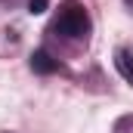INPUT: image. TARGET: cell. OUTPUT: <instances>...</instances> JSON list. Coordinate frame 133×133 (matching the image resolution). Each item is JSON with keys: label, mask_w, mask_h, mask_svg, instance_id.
<instances>
[{"label": "cell", "mask_w": 133, "mask_h": 133, "mask_svg": "<svg viewBox=\"0 0 133 133\" xmlns=\"http://www.w3.org/2000/svg\"><path fill=\"white\" fill-rule=\"evenodd\" d=\"M31 68H34V71H40V74H50V71L59 68V62H56L46 50H37V53H31Z\"/></svg>", "instance_id": "cell-3"}, {"label": "cell", "mask_w": 133, "mask_h": 133, "mask_svg": "<svg viewBox=\"0 0 133 133\" xmlns=\"http://www.w3.org/2000/svg\"><path fill=\"white\" fill-rule=\"evenodd\" d=\"M28 9L31 12H43L46 9V0H28Z\"/></svg>", "instance_id": "cell-4"}, {"label": "cell", "mask_w": 133, "mask_h": 133, "mask_svg": "<svg viewBox=\"0 0 133 133\" xmlns=\"http://www.w3.org/2000/svg\"><path fill=\"white\" fill-rule=\"evenodd\" d=\"M115 68L121 71V77H124L127 84H133V50L121 46V50L115 53Z\"/></svg>", "instance_id": "cell-2"}, {"label": "cell", "mask_w": 133, "mask_h": 133, "mask_svg": "<svg viewBox=\"0 0 133 133\" xmlns=\"http://www.w3.org/2000/svg\"><path fill=\"white\" fill-rule=\"evenodd\" d=\"M53 28L59 34H65V37H87V31H90V16H87L84 3H81V0H65V3H59V12H56Z\"/></svg>", "instance_id": "cell-1"}, {"label": "cell", "mask_w": 133, "mask_h": 133, "mask_svg": "<svg viewBox=\"0 0 133 133\" xmlns=\"http://www.w3.org/2000/svg\"><path fill=\"white\" fill-rule=\"evenodd\" d=\"M127 3H133V0H127Z\"/></svg>", "instance_id": "cell-5"}]
</instances>
